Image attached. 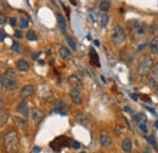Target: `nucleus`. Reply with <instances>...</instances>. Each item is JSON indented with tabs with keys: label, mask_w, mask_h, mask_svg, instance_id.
I'll return each mask as SVG.
<instances>
[{
	"label": "nucleus",
	"mask_w": 158,
	"mask_h": 153,
	"mask_svg": "<svg viewBox=\"0 0 158 153\" xmlns=\"http://www.w3.org/2000/svg\"><path fill=\"white\" fill-rule=\"evenodd\" d=\"M68 80H70V84L73 86V89L80 90V89L83 88V83H81V80L79 79L77 75H71Z\"/></svg>",
	"instance_id": "nucleus-15"
},
{
	"label": "nucleus",
	"mask_w": 158,
	"mask_h": 153,
	"mask_svg": "<svg viewBox=\"0 0 158 153\" xmlns=\"http://www.w3.org/2000/svg\"><path fill=\"white\" fill-rule=\"evenodd\" d=\"M108 19H110V17H108L106 13H103V15L101 16V27H106L107 23H108Z\"/></svg>",
	"instance_id": "nucleus-28"
},
{
	"label": "nucleus",
	"mask_w": 158,
	"mask_h": 153,
	"mask_svg": "<svg viewBox=\"0 0 158 153\" xmlns=\"http://www.w3.org/2000/svg\"><path fill=\"white\" fill-rule=\"evenodd\" d=\"M70 96H71V100L73 101V103L76 105H80L83 102V99H81V94L80 91L77 89H73L71 92H70Z\"/></svg>",
	"instance_id": "nucleus-12"
},
{
	"label": "nucleus",
	"mask_w": 158,
	"mask_h": 153,
	"mask_svg": "<svg viewBox=\"0 0 158 153\" xmlns=\"http://www.w3.org/2000/svg\"><path fill=\"white\" fill-rule=\"evenodd\" d=\"M7 22V17H6V15L4 13V12H1L0 11V26L1 24H5Z\"/></svg>",
	"instance_id": "nucleus-30"
},
{
	"label": "nucleus",
	"mask_w": 158,
	"mask_h": 153,
	"mask_svg": "<svg viewBox=\"0 0 158 153\" xmlns=\"http://www.w3.org/2000/svg\"><path fill=\"white\" fill-rule=\"evenodd\" d=\"M70 1H71L73 5H76V4H77V2H76V0H70Z\"/></svg>",
	"instance_id": "nucleus-48"
},
{
	"label": "nucleus",
	"mask_w": 158,
	"mask_h": 153,
	"mask_svg": "<svg viewBox=\"0 0 158 153\" xmlns=\"http://www.w3.org/2000/svg\"><path fill=\"white\" fill-rule=\"evenodd\" d=\"M7 119H9V114L5 112H0V127H4L7 123Z\"/></svg>",
	"instance_id": "nucleus-24"
},
{
	"label": "nucleus",
	"mask_w": 158,
	"mask_h": 153,
	"mask_svg": "<svg viewBox=\"0 0 158 153\" xmlns=\"http://www.w3.org/2000/svg\"><path fill=\"white\" fill-rule=\"evenodd\" d=\"M26 38H27V40H29V41H35V40H37V35H35L34 30H28L27 34H26Z\"/></svg>",
	"instance_id": "nucleus-26"
},
{
	"label": "nucleus",
	"mask_w": 158,
	"mask_h": 153,
	"mask_svg": "<svg viewBox=\"0 0 158 153\" xmlns=\"http://www.w3.org/2000/svg\"><path fill=\"white\" fill-rule=\"evenodd\" d=\"M1 90H2V84H1V82H0V92H1Z\"/></svg>",
	"instance_id": "nucleus-49"
},
{
	"label": "nucleus",
	"mask_w": 158,
	"mask_h": 153,
	"mask_svg": "<svg viewBox=\"0 0 158 153\" xmlns=\"http://www.w3.org/2000/svg\"><path fill=\"white\" fill-rule=\"evenodd\" d=\"M153 30H156V27H155V26H151V28H150V33H151V34H153Z\"/></svg>",
	"instance_id": "nucleus-40"
},
{
	"label": "nucleus",
	"mask_w": 158,
	"mask_h": 153,
	"mask_svg": "<svg viewBox=\"0 0 158 153\" xmlns=\"http://www.w3.org/2000/svg\"><path fill=\"white\" fill-rule=\"evenodd\" d=\"M89 56H90V63L95 67H100V58H99V55L97 52L91 47L90 51H89Z\"/></svg>",
	"instance_id": "nucleus-11"
},
{
	"label": "nucleus",
	"mask_w": 158,
	"mask_h": 153,
	"mask_svg": "<svg viewBox=\"0 0 158 153\" xmlns=\"http://www.w3.org/2000/svg\"><path fill=\"white\" fill-rule=\"evenodd\" d=\"M0 34H4V32H2V29L0 28Z\"/></svg>",
	"instance_id": "nucleus-50"
},
{
	"label": "nucleus",
	"mask_w": 158,
	"mask_h": 153,
	"mask_svg": "<svg viewBox=\"0 0 158 153\" xmlns=\"http://www.w3.org/2000/svg\"><path fill=\"white\" fill-rule=\"evenodd\" d=\"M38 56H39V52H35V54H33V55H32V57H33V58H37Z\"/></svg>",
	"instance_id": "nucleus-45"
},
{
	"label": "nucleus",
	"mask_w": 158,
	"mask_h": 153,
	"mask_svg": "<svg viewBox=\"0 0 158 153\" xmlns=\"http://www.w3.org/2000/svg\"><path fill=\"white\" fill-rule=\"evenodd\" d=\"M5 75H7V77H10V78H12V79H16V78H17V74H16L15 69H12V68H9V69L5 72Z\"/></svg>",
	"instance_id": "nucleus-27"
},
{
	"label": "nucleus",
	"mask_w": 158,
	"mask_h": 153,
	"mask_svg": "<svg viewBox=\"0 0 158 153\" xmlns=\"http://www.w3.org/2000/svg\"><path fill=\"white\" fill-rule=\"evenodd\" d=\"M11 50H12L13 52H21V46H20V44H18L17 41H15V43L12 44V46H11Z\"/></svg>",
	"instance_id": "nucleus-29"
},
{
	"label": "nucleus",
	"mask_w": 158,
	"mask_h": 153,
	"mask_svg": "<svg viewBox=\"0 0 158 153\" xmlns=\"http://www.w3.org/2000/svg\"><path fill=\"white\" fill-rule=\"evenodd\" d=\"M124 111H127V112H129V113H131V110H130L129 107H125V108H124Z\"/></svg>",
	"instance_id": "nucleus-46"
},
{
	"label": "nucleus",
	"mask_w": 158,
	"mask_h": 153,
	"mask_svg": "<svg viewBox=\"0 0 158 153\" xmlns=\"http://www.w3.org/2000/svg\"><path fill=\"white\" fill-rule=\"evenodd\" d=\"M153 69V72H155V77H156V79H158V63L155 66V68H152Z\"/></svg>",
	"instance_id": "nucleus-36"
},
{
	"label": "nucleus",
	"mask_w": 158,
	"mask_h": 153,
	"mask_svg": "<svg viewBox=\"0 0 158 153\" xmlns=\"http://www.w3.org/2000/svg\"><path fill=\"white\" fill-rule=\"evenodd\" d=\"M156 127H157V128H158V122H157V123H156Z\"/></svg>",
	"instance_id": "nucleus-51"
},
{
	"label": "nucleus",
	"mask_w": 158,
	"mask_h": 153,
	"mask_svg": "<svg viewBox=\"0 0 158 153\" xmlns=\"http://www.w3.org/2000/svg\"><path fill=\"white\" fill-rule=\"evenodd\" d=\"M71 144H72V140L68 136H59V137H56L55 140H52L50 142V147L52 148V151L60 152L63 147L71 146Z\"/></svg>",
	"instance_id": "nucleus-4"
},
{
	"label": "nucleus",
	"mask_w": 158,
	"mask_h": 153,
	"mask_svg": "<svg viewBox=\"0 0 158 153\" xmlns=\"http://www.w3.org/2000/svg\"><path fill=\"white\" fill-rule=\"evenodd\" d=\"M146 108H147V110H149V111H150V112H151V113H153V114H155V116H156V112H155V111H153V110H152V108H151V107H146Z\"/></svg>",
	"instance_id": "nucleus-44"
},
{
	"label": "nucleus",
	"mask_w": 158,
	"mask_h": 153,
	"mask_svg": "<svg viewBox=\"0 0 158 153\" xmlns=\"http://www.w3.org/2000/svg\"><path fill=\"white\" fill-rule=\"evenodd\" d=\"M80 153H86V152H85V151H83V152H80Z\"/></svg>",
	"instance_id": "nucleus-52"
},
{
	"label": "nucleus",
	"mask_w": 158,
	"mask_h": 153,
	"mask_svg": "<svg viewBox=\"0 0 158 153\" xmlns=\"http://www.w3.org/2000/svg\"><path fill=\"white\" fill-rule=\"evenodd\" d=\"M4 147L6 150V152L9 153H17L18 152V147H20V139H18V134L16 131H10L6 134L5 140H4Z\"/></svg>",
	"instance_id": "nucleus-1"
},
{
	"label": "nucleus",
	"mask_w": 158,
	"mask_h": 153,
	"mask_svg": "<svg viewBox=\"0 0 158 153\" xmlns=\"http://www.w3.org/2000/svg\"><path fill=\"white\" fill-rule=\"evenodd\" d=\"M39 152H40V147H35L33 150V153H39Z\"/></svg>",
	"instance_id": "nucleus-42"
},
{
	"label": "nucleus",
	"mask_w": 158,
	"mask_h": 153,
	"mask_svg": "<svg viewBox=\"0 0 158 153\" xmlns=\"http://www.w3.org/2000/svg\"><path fill=\"white\" fill-rule=\"evenodd\" d=\"M15 35H16L17 38H22V33H21V30H16V32H15Z\"/></svg>",
	"instance_id": "nucleus-37"
},
{
	"label": "nucleus",
	"mask_w": 158,
	"mask_h": 153,
	"mask_svg": "<svg viewBox=\"0 0 158 153\" xmlns=\"http://www.w3.org/2000/svg\"><path fill=\"white\" fill-rule=\"evenodd\" d=\"M150 50L153 54H158V37H153L150 41Z\"/></svg>",
	"instance_id": "nucleus-19"
},
{
	"label": "nucleus",
	"mask_w": 158,
	"mask_h": 153,
	"mask_svg": "<svg viewBox=\"0 0 158 153\" xmlns=\"http://www.w3.org/2000/svg\"><path fill=\"white\" fill-rule=\"evenodd\" d=\"M76 120H77V123L80 124V125H86L88 122H89V118H88V116L80 113V114H78V116L76 117Z\"/></svg>",
	"instance_id": "nucleus-20"
},
{
	"label": "nucleus",
	"mask_w": 158,
	"mask_h": 153,
	"mask_svg": "<svg viewBox=\"0 0 158 153\" xmlns=\"http://www.w3.org/2000/svg\"><path fill=\"white\" fill-rule=\"evenodd\" d=\"M54 112L57 113V114H61V116H67L70 111H68V106L63 101L59 100L54 105Z\"/></svg>",
	"instance_id": "nucleus-6"
},
{
	"label": "nucleus",
	"mask_w": 158,
	"mask_h": 153,
	"mask_svg": "<svg viewBox=\"0 0 158 153\" xmlns=\"http://www.w3.org/2000/svg\"><path fill=\"white\" fill-rule=\"evenodd\" d=\"M15 66L17 68V71H21V72H27L29 69V63L24 60V58H20L15 62Z\"/></svg>",
	"instance_id": "nucleus-10"
},
{
	"label": "nucleus",
	"mask_w": 158,
	"mask_h": 153,
	"mask_svg": "<svg viewBox=\"0 0 158 153\" xmlns=\"http://www.w3.org/2000/svg\"><path fill=\"white\" fill-rule=\"evenodd\" d=\"M34 91H35V88H34V85H31V84H28V85H24V86L21 89V91H20V95H21V97H22V99H27V97L32 96V95L34 94Z\"/></svg>",
	"instance_id": "nucleus-8"
},
{
	"label": "nucleus",
	"mask_w": 158,
	"mask_h": 153,
	"mask_svg": "<svg viewBox=\"0 0 158 153\" xmlns=\"http://www.w3.org/2000/svg\"><path fill=\"white\" fill-rule=\"evenodd\" d=\"M128 28L135 37H142L145 35V26L139 19H129L128 21Z\"/></svg>",
	"instance_id": "nucleus-5"
},
{
	"label": "nucleus",
	"mask_w": 158,
	"mask_h": 153,
	"mask_svg": "<svg viewBox=\"0 0 158 153\" xmlns=\"http://www.w3.org/2000/svg\"><path fill=\"white\" fill-rule=\"evenodd\" d=\"M2 108H4V101H2V100H0V112L2 111Z\"/></svg>",
	"instance_id": "nucleus-41"
},
{
	"label": "nucleus",
	"mask_w": 158,
	"mask_h": 153,
	"mask_svg": "<svg viewBox=\"0 0 158 153\" xmlns=\"http://www.w3.org/2000/svg\"><path fill=\"white\" fill-rule=\"evenodd\" d=\"M66 40H67L68 45L71 46V49H72L73 51H77V44H76L74 39H73L72 37H70V35H66Z\"/></svg>",
	"instance_id": "nucleus-23"
},
{
	"label": "nucleus",
	"mask_w": 158,
	"mask_h": 153,
	"mask_svg": "<svg viewBox=\"0 0 158 153\" xmlns=\"http://www.w3.org/2000/svg\"><path fill=\"white\" fill-rule=\"evenodd\" d=\"M146 140H147L149 142H151V144H152V146H153L155 148H157V142H156L151 136H146Z\"/></svg>",
	"instance_id": "nucleus-33"
},
{
	"label": "nucleus",
	"mask_w": 158,
	"mask_h": 153,
	"mask_svg": "<svg viewBox=\"0 0 158 153\" xmlns=\"http://www.w3.org/2000/svg\"><path fill=\"white\" fill-rule=\"evenodd\" d=\"M111 137H110V135L107 134V133H101V135H100V144H101V146L102 147H108V146H111Z\"/></svg>",
	"instance_id": "nucleus-16"
},
{
	"label": "nucleus",
	"mask_w": 158,
	"mask_h": 153,
	"mask_svg": "<svg viewBox=\"0 0 158 153\" xmlns=\"http://www.w3.org/2000/svg\"><path fill=\"white\" fill-rule=\"evenodd\" d=\"M60 56H61L63 60L70 61V60L72 58V52H71V50H68L66 46H61V47H60Z\"/></svg>",
	"instance_id": "nucleus-18"
},
{
	"label": "nucleus",
	"mask_w": 158,
	"mask_h": 153,
	"mask_svg": "<svg viewBox=\"0 0 158 153\" xmlns=\"http://www.w3.org/2000/svg\"><path fill=\"white\" fill-rule=\"evenodd\" d=\"M138 97H139V95H136V94H131V99H133L134 101H138V100H139Z\"/></svg>",
	"instance_id": "nucleus-38"
},
{
	"label": "nucleus",
	"mask_w": 158,
	"mask_h": 153,
	"mask_svg": "<svg viewBox=\"0 0 158 153\" xmlns=\"http://www.w3.org/2000/svg\"><path fill=\"white\" fill-rule=\"evenodd\" d=\"M144 47H146V44H142V45H140V46L138 47V51H141Z\"/></svg>",
	"instance_id": "nucleus-39"
},
{
	"label": "nucleus",
	"mask_w": 158,
	"mask_h": 153,
	"mask_svg": "<svg viewBox=\"0 0 158 153\" xmlns=\"http://www.w3.org/2000/svg\"><path fill=\"white\" fill-rule=\"evenodd\" d=\"M17 111L26 118V117H28V113H29V110H28V103H27V101H26V99H23L20 103H18V106H17Z\"/></svg>",
	"instance_id": "nucleus-9"
},
{
	"label": "nucleus",
	"mask_w": 158,
	"mask_h": 153,
	"mask_svg": "<svg viewBox=\"0 0 158 153\" xmlns=\"http://www.w3.org/2000/svg\"><path fill=\"white\" fill-rule=\"evenodd\" d=\"M18 24H20L21 28H27L28 24H29V21H28L27 17H21V18L18 19Z\"/></svg>",
	"instance_id": "nucleus-25"
},
{
	"label": "nucleus",
	"mask_w": 158,
	"mask_h": 153,
	"mask_svg": "<svg viewBox=\"0 0 158 153\" xmlns=\"http://www.w3.org/2000/svg\"><path fill=\"white\" fill-rule=\"evenodd\" d=\"M0 141H1V135H0Z\"/></svg>",
	"instance_id": "nucleus-53"
},
{
	"label": "nucleus",
	"mask_w": 158,
	"mask_h": 153,
	"mask_svg": "<svg viewBox=\"0 0 158 153\" xmlns=\"http://www.w3.org/2000/svg\"><path fill=\"white\" fill-rule=\"evenodd\" d=\"M95 45H96V46H99V45H100V43H99L97 40H95Z\"/></svg>",
	"instance_id": "nucleus-47"
},
{
	"label": "nucleus",
	"mask_w": 158,
	"mask_h": 153,
	"mask_svg": "<svg viewBox=\"0 0 158 153\" xmlns=\"http://www.w3.org/2000/svg\"><path fill=\"white\" fill-rule=\"evenodd\" d=\"M71 146H72V148H74V150H79V148H80V144L77 142V141H72Z\"/></svg>",
	"instance_id": "nucleus-35"
},
{
	"label": "nucleus",
	"mask_w": 158,
	"mask_h": 153,
	"mask_svg": "<svg viewBox=\"0 0 158 153\" xmlns=\"http://www.w3.org/2000/svg\"><path fill=\"white\" fill-rule=\"evenodd\" d=\"M110 9H111V4H110L108 0H102V1L100 2V10H101V11L107 12V11H110Z\"/></svg>",
	"instance_id": "nucleus-22"
},
{
	"label": "nucleus",
	"mask_w": 158,
	"mask_h": 153,
	"mask_svg": "<svg viewBox=\"0 0 158 153\" xmlns=\"http://www.w3.org/2000/svg\"><path fill=\"white\" fill-rule=\"evenodd\" d=\"M57 24H59V28H60V30H61V33H63V34H66V32H67V24H66V19H65V17L62 16V15H60V13H57Z\"/></svg>",
	"instance_id": "nucleus-14"
},
{
	"label": "nucleus",
	"mask_w": 158,
	"mask_h": 153,
	"mask_svg": "<svg viewBox=\"0 0 158 153\" xmlns=\"http://www.w3.org/2000/svg\"><path fill=\"white\" fill-rule=\"evenodd\" d=\"M127 40V33L124 30V28L119 24L114 26L113 28V32H112V41L117 45V46H120L122 44H124Z\"/></svg>",
	"instance_id": "nucleus-3"
},
{
	"label": "nucleus",
	"mask_w": 158,
	"mask_h": 153,
	"mask_svg": "<svg viewBox=\"0 0 158 153\" xmlns=\"http://www.w3.org/2000/svg\"><path fill=\"white\" fill-rule=\"evenodd\" d=\"M133 119H134V122H136L138 124H140V123H146V116H145L144 113H138V114H135V116L133 117Z\"/></svg>",
	"instance_id": "nucleus-21"
},
{
	"label": "nucleus",
	"mask_w": 158,
	"mask_h": 153,
	"mask_svg": "<svg viewBox=\"0 0 158 153\" xmlns=\"http://www.w3.org/2000/svg\"><path fill=\"white\" fill-rule=\"evenodd\" d=\"M139 129H140L142 133H145V134H147V131H149L146 123H140V124H139Z\"/></svg>",
	"instance_id": "nucleus-31"
},
{
	"label": "nucleus",
	"mask_w": 158,
	"mask_h": 153,
	"mask_svg": "<svg viewBox=\"0 0 158 153\" xmlns=\"http://www.w3.org/2000/svg\"><path fill=\"white\" fill-rule=\"evenodd\" d=\"M152 68H153V61H152L151 56L142 55L139 60V73H140V75L150 74Z\"/></svg>",
	"instance_id": "nucleus-2"
},
{
	"label": "nucleus",
	"mask_w": 158,
	"mask_h": 153,
	"mask_svg": "<svg viewBox=\"0 0 158 153\" xmlns=\"http://www.w3.org/2000/svg\"><path fill=\"white\" fill-rule=\"evenodd\" d=\"M122 150L127 153L131 152V150H133V142H131V140L129 137H125L122 141Z\"/></svg>",
	"instance_id": "nucleus-17"
},
{
	"label": "nucleus",
	"mask_w": 158,
	"mask_h": 153,
	"mask_svg": "<svg viewBox=\"0 0 158 153\" xmlns=\"http://www.w3.org/2000/svg\"><path fill=\"white\" fill-rule=\"evenodd\" d=\"M32 119L34 120V123H40L44 119V113L38 108H33L32 110Z\"/></svg>",
	"instance_id": "nucleus-13"
},
{
	"label": "nucleus",
	"mask_w": 158,
	"mask_h": 153,
	"mask_svg": "<svg viewBox=\"0 0 158 153\" xmlns=\"http://www.w3.org/2000/svg\"><path fill=\"white\" fill-rule=\"evenodd\" d=\"M142 100H144V101H147V102H150V101H151V100L149 99V96H142Z\"/></svg>",
	"instance_id": "nucleus-43"
},
{
	"label": "nucleus",
	"mask_w": 158,
	"mask_h": 153,
	"mask_svg": "<svg viewBox=\"0 0 158 153\" xmlns=\"http://www.w3.org/2000/svg\"><path fill=\"white\" fill-rule=\"evenodd\" d=\"M150 84H151V86L153 88V89H158V84L157 82H156V78H150Z\"/></svg>",
	"instance_id": "nucleus-32"
},
{
	"label": "nucleus",
	"mask_w": 158,
	"mask_h": 153,
	"mask_svg": "<svg viewBox=\"0 0 158 153\" xmlns=\"http://www.w3.org/2000/svg\"><path fill=\"white\" fill-rule=\"evenodd\" d=\"M9 21H10V24H11L12 27H15V26H16V24L18 23V19H17L16 17H11V18H10Z\"/></svg>",
	"instance_id": "nucleus-34"
},
{
	"label": "nucleus",
	"mask_w": 158,
	"mask_h": 153,
	"mask_svg": "<svg viewBox=\"0 0 158 153\" xmlns=\"http://www.w3.org/2000/svg\"><path fill=\"white\" fill-rule=\"evenodd\" d=\"M0 82H1L2 86H5L6 89L13 90V89L17 88V82H16V79H12V78H10V77H7V75H5V74L0 77Z\"/></svg>",
	"instance_id": "nucleus-7"
}]
</instances>
